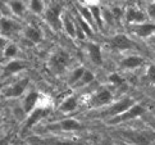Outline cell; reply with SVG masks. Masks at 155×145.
<instances>
[{
	"label": "cell",
	"mask_w": 155,
	"mask_h": 145,
	"mask_svg": "<svg viewBox=\"0 0 155 145\" xmlns=\"http://www.w3.org/2000/svg\"><path fill=\"white\" fill-rule=\"evenodd\" d=\"M71 60L72 57L67 50L58 49L50 55V58L48 60V66L54 75H63L65 69L68 68Z\"/></svg>",
	"instance_id": "1"
},
{
	"label": "cell",
	"mask_w": 155,
	"mask_h": 145,
	"mask_svg": "<svg viewBox=\"0 0 155 145\" xmlns=\"http://www.w3.org/2000/svg\"><path fill=\"white\" fill-rule=\"evenodd\" d=\"M146 113V108L142 103H135L131 108H128L126 112L120 113L118 116L113 117V118H109L107 121V123L109 126H115V125H119V123H123V122H128L132 120H136L138 117H141Z\"/></svg>",
	"instance_id": "2"
},
{
	"label": "cell",
	"mask_w": 155,
	"mask_h": 145,
	"mask_svg": "<svg viewBox=\"0 0 155 145\" xmlns=\"http://www.w3.org/2000/svg\"><path fill=\"white\" fill-rule=\"evenodd\" d=\"M28 85H30V79L28 77H23V79L4 87L3 90H0V95H2L3 99H18L25 94Z\"/></svg>",
	"instance_id": "3"
},
{
	"label": "cell",
	"mask_w": 155,
	"mask_h": 145,
	"mask_svg": "<svg viewBox=\"0 0 155 145\" xmlns=\"http://www.w3.org/2000/svg\"><path fill=\"white\" fill-rule=\"evenodd\" d=\"M136 102L132 98H122L119 100H117L115 103H110L109 105H107V108L104 110H101L100 116L101 117H107V118H113V117L118 116L120 113L126 112L128 108H131Z\"/></svg>",
	"instance_id": "4"
},
{
	"label": "cell",
	"mask_w": 155,
	"mask_h": 145,
	"mask_svg": "<svg viewBox=\"0 0 155 145\" xmlns=\"http://www.w3.org/2000/svg\"><path fill=\"white\" fill-rule=\"evenodd\" d=\"M84 129V125L76 118H64L58 122H54L45 127L46 131H62V132H73Z\"/></svg>",
	"instance_id": "5"
},
{
	"label": "cell",
	"mask_w": 155,
	"mask_h": 145,
	"mask_svg": "<svg viewBox=\"0 0 155 145\" xmlns=\"http://www.w3.org/2000/svg\"><path fill=\"white\" fill-rule=\"evenodd\" d=\"M44 18L50 25L53 29H59L62 27V15H63V7L60 4H51L48 8H45L44 12Z\"/></svg>",
	"instance_id": "6"
},
{
	"label": "cell",
	"mask_w": 155,
	"mask_h": 145,
	"mask_svg": "<svg viewBox=\"0 0 155 145\" xmlns=\"http://www.w3.org/2000/svg\"><path fill=\"white\" fill-rule=\"evenodd\" d=\"M49 112H50V110H49L48 107L35 108L30 114H27V118L25 120L23 125H22V132H26V131H30L31 129H34L38 122L49 114Z\"/></svg>",
	"instance_id": "7"
},
{
	"label": "cell",
	"mask_w": 155,
	"mask_h": 145,
	"mask_svg": "<svg viewBox=\"0 0 155 145\" xmlns=\"http://www.w3.org/2000/svg\"><path fill=\"white\" fill-rule=\"evenodd\" d=\"M21 30H22V26L17 19L7 15L0 17V36H4L8 39L10 36L15 35Z\"/></svg>",
	"instance_id": "8"
},
{
	"label": "cell",
	"mask_w": 155,
	"mask_h": 145,
	"mask_svg": "<svg viewBox=\"0 0 155 145\" xmlns=\"http://www.w3.org/2000/svg\"><path fill=\"white\" fill-rule=\"evenodd\" d=\"M109 46L114 52H126L134 48V42L124 33H117L109 39Z\"/></svg>",
	"instance_id": "9"
},
{
	"label": "cell",
	"mask_w": 155,
	"mask_h": 145,
	"mask_svg": "<svg viewBox=\"0 0 155 145\" xmlns=\"http://www.w3.org/2000/svg\"><path fill=\"white\" fill-rule=\"evenodd\" d=\"M124 137L136 145H150L155 140V132H153V131L126 132Z\"/></svg>",
	"instance_id": "10"
},
{
	"label": "cell",
	"mask_w": 155,
	"mask_h": 145,
	"mask_svg": "<svg viewBox=\"0 0 155 145\" xmlns=\"http://www.w3.org/2000/svg\"><path fill=\"white\" fill-rule=\"evenodd\" d=\"M123 19L126 21V23L128 25H138V23H142V22H146L149 18L146 13L141 10L140 8L137 7H128L124 10V15H123Z\"/></svg>",
	"instance_id": "11"
},
{
	"label": "cell",
	"mask_w": 155,
	"mask_h": 145,
	"mask_svg": "<svg viewBox=\"0 0 155 145\" xmlns=\"http://www.w3.org/2000/svg\"><path fill=\"white\" fill-rule=\"evenodd\" d=\"M26 68H27V63L25 60L18 59V58L10 59V60H8V63L5 64L4 68L2 69V77H5V79H7V77L14 76Z\"/></svg>",
	"instance_id": "12"
},
{
	"label": "cell",
	"mask_w": 155,
	"mask_h": 145,
	"mask_svg": "<svg viewBox=\"0 0 155 145\" xmlns=\"http://www.w3.org/2000/svg\"><path fill=\"white\" fill-rule=\"evenodd\" d=\"M40 99H41L40 93L36 91V90H30L26 94L23 100H22V104H21V107H22V109H23V112L26 113V116L30 114L35 108L38 107Z\"/></svg>",
	"instance_id": "13"
},
{
	"label": "cell",
	"mask_w": 155,
	"mask_h": 145,
	"mask_svg": "<svg viewBox=\"0 0 155 145\" xmlns=\"http://www.w3.org/2000/svg\"><path fill=\"white\" fill-rule=\"evenodd\" d=\"M113 100V94L108 89H101L99 90L96 94H94L91 100H90V104L92 105L94 108H103V107H107L112 103Z\"/></svg>",
	"instance_id": "14"
},
{
	"label": "cell",
	"mask_w": 155,
	"mask_h": 145,
	"mask_svg": "<svg viewBox=\"0 0 155 145\" xmlns=\"http://www.w3.org/2000/svg\"><path fill=\"white\" fill-rule=\"evenodd\" d=\"M131 30L137 37L149 39L153 33H155V22L146 21V22H142V23H138V25H132Z\"/></svg>",
	"instance_id": "15"
},
{
	"label": "cell",
	"mask_w": 155,
	"mask_h": 145,
	"mask_svg": "<svg viewBox=\"0 0 155 145\" xmlns=\"http://www.w3.org/2000/svg\"><path fill=\"white\" fill-rule=\"evenodd\" d=\"M85 48L87 50L88 58H90L91 63L95 66H101L103 64V53H101V46L96 42H85Z\"/></svg>",
	"instance_id": "16"
},
{
	"label": "cell",
	"mask_w": 155,
	"mask_h": 145,
	"mask_svg": "<svg viewBox=\"0 0 155 145\" xmlns=\"http://www.w3.org/2000/svg\"><path fill=\"white\" fill-rule=\"evenodd\" d=\"M145 62V58H142L141 55H127V57L122 58L119 60V67L122 69H136L138 67H141Z\"/></svg>",
	"instance_id": "17"
},
{
	"label": "cell",
	"mask_w": 155,
	"mask_h": 145,
	"mask_svg": "<svg viewBox=\"0 0 155 145\" xmlns=\"http://www.w3.org/2000/svg\"><path fill=\"white\" fill-rule=\"evenodd\" d=\"M23 35H25V37L27 39V40H28L30 42H32V44H40L42 41V39H44L41 29H38L37 26H34V25L26 26L23 29Z\"/></svg>",
	"instance_id": "18"
},
{
	"label": "cell",
	"mask_w": 155,
	"mask_h": 145,
	"mask_svg": "<svg viewBox=\"0 0 155 145\" xmlns=\"http://www.w3.org/2000/svg\"><path fill=\"white\" fill-rule=\"evenodd\" d=\"M78 104H80V100L76 95H71V96H67L62 103L59 104V108L58 110L60 113H72L74 112V110L78 108Z\"/></svg>",
	"instance_id": "19"
},
{
	"label": "cell",
	"mask_w": 155,
	"mask_h": 145,
	"mask_svg": "<svg viewBox=\"0 0 155 145\" xmlns=\"http://www.w3.org/2000/svg\"><path fill=\"white\" fill-rule=\"evenodd\" d=\"M62 27L71 39H76V22L71 14L64 13L62 15Z\"/></svg>",
	"instance_id": "20"
},
{
	"label": "cell",
	"mask_w": 155,
	"mask_h": 145,
	"mask_svg": "<svg viewBox=\"0 0 155 145\" xmlns=\"http://www.w3.org/2000/svg\"><path fill=\"white\" fill-rule=\"evenodd\" d=\"M7 5H8V9L10 10V13L14 17H23L27 9L23 0H8Z\"/></svg>",
	"instance_id": "21"
},
{
	"label": "cell",
	"mask_w": 155,
	"mask_h": 145,
	"mask_svg": "<svg viewBox=\"0 0 155 145\" xmlns=\"http://www.w3.org/2000/svg\"><path fill=\"white\" fill-rule=\"evenodd\" d=\"M77 10H78V15L81 17L84 21H86L88 25H90L94 30L96 29L95 26V22H94V18H92V13L90 10V7L86 4H77Z\"/></svg>",
	"instance_id": "22"
},
{
	"label": "cell",
	"mask_w": 155,
	"mask_h": 145,
	"mask_svg": "<svg viewBox=\"0 0 155 145\" xmlns=\"http://www.w3.org/2000/svg\"><path fill=\"white\" fill-rule=\"evenodd\" d=\"M90 10L92 13V18H94V22H95V26L96 29L100 31V32H104V18H103V10L99 5H91L90 7Z\"/></svg>",
	"instance_id": "23"
},
{
	"label": "cell",
	"mask_w": 155,
	"mask_h": 145,
	"mask_svg": "<svg viewBox=\"0 0 155 145\" xmlns=\"http://www.w3.org/2000/svg\"><path fill=\"white\" fill-rule=\"evenodd\" d=\"M30 143H34V145H82L78 141H72V140H40V139H30Z\"/></svg>",
	"instance_id": "24"
},
{
	"label": "cell",
	"mask_w": 155,
	"mask_h": 145,
	"mask_svg": "<svg viewBox=\"0 0 155 145\" xmlns=\"http://www.w3.org/2000/svg\"><path fill=\"white\" fill-rule=\"evenodd\" d=\"M18 53H19L18 46L15 45L14 42H8L7 45H5V48L3 49V52H2V58L7 59V60L14 59V58H17Z\"/></svg>",
	"instance_id": "25"
},
{
	"label": "cell",
	"mask_w": 155,
	"mask_h": 145,
	"mask_svg": "<svg viewBox=\"0 0 155 145\" xmlns=\"http://www.w3.org/2000/svg\"><path fill=\"white\" fill-rule=\"evenodd\" d=\"M94 80H95V75H94L90 69H85L84 75L81 76V79H80L78 82H77L76 85H74V87H78V89L85 87V86H87V85H90V83H91Z\"/></svg>",
	"instance_id": "26"
},
{
	"label": "cell",
	"mask_w": 155,
	"mask_h": 145,
	"mask_svg": "<svg viewBox=\"0 0 155 145\" xmlns=\"http://www.w3.org/2000/svg\"><path fill=\"white\" fill-rule=\"evenodd\" d=\"M85 67L84 66H78V67H76V68L69 72V76H68V83L71 86H74L77 82H78V80L81 79V76L84 75V72H85Z\"/></svg>",
	"instance_id": "27"
},
{
	"label": "cell",
	"mask_w": 155,
	"mask_h": 145,
	"mask_svg": "<svg viewBox=\"0 0 155 145\" xmlns=\"http://www.w3.org/2000/svg\"><path fill=\"white\" fill-rule=\"evenodd\" d=\"M28 8L34 14L42 15L45 12V3H44V0H30Z\"/></svg>",
	"instance_id": "28"
},
{
	"label": "cell",
	"mask_w": 155,
	"mask_h": 145,
	"mask_svg": "<svg viewBox=\"0 0 155 145\" xmlns=\"http://www.w3.org/2000/svg\"><path fill=\"white\" fill-rule=\"evenodd\" d=\"M73 18L77 21V23L80 25V27L82 29V31L85 32L86 37H94V35H95V31H94V29H92V27H91L90 25L87 23L86 21H84V19H82V18H81V17H80L78 14H77L76 17H73Z\"/></svg>",
	"instance_id": "29"
},
{
	"label": "cell",
	"mask_w": 155,
	"mask_h": 145,
	"mask_svg": "<svg viewBox=\"0 0 155 145\" xmlns=\"http://www.w3.org/2000/svg\"><path fill=\"white\" fill-rule=\"evenodd\" d=\"M108 81L114 86H122L123 85V82H124L123 77H122L118 72H112V73L108 76Z\"/></svg>",
	"instance_id": "30"
},
{
	"label": "cell",
	"mask_w": 155,
	"mask_h": 145,
	"mask_svg": "<svg viewBox=\"0 0 155 145\" xmlns=\"http://www.w3.org/2000/svg\"><path fill=\"white\" fill-rule=\"evenodd\" d=\"M110 14H112L113 17V19L114 21H117L118 18H123V15H124V10L122 9L120 7H113V8H110Z\"/></svg>",
	"instance_id": "31"
},
{
	"label": "cell",
	"mask_w": 155,
	"mask_h": 145,
	"mask_svg": "<svg viewBox=\"0 0 155 145\" xmlns=\"http://www.w3.org/2000/svg\"><path fill=\"white\" fill-rule=\"evenodd\" d=\"M146 15L147 18H150L151 21H155V2H151L146 5Z\"/></svg>",
	"instance_id": "32"
},
{
	"label": "cell",
	"mask_w": 155,
	"mask_h": 145,
	"mask_svg": "<svg viewBox=\"0 0 155 145\" xmlns=\"http://www.w3.org/2000/svg\"><path fill=\"white\" fill-rule=\"evenodd\" d=\"M146 79L151 83H155V64H150L146 69Z\"/></svg>",
	"instance_id": "33"
},
{
	"label": "cell",
	"mask_w": 155,
	"mask_h": 145,
	"mask_svg": "<svg viewBox=\"0 0 155 145\" xmlns=\"http://www.w3.org/2000/svg\"><path fill=\"white\" fill-rule=\"evenodd\" d=\"M12 137H13L12 133H8L7 136H2L0 137V145H9L10 141H12Z\"/></svg>",
	"instance_id": "34"
},
{
	"label": "cell",
	"mask_w": 155,
	"mask_h": 145,
	"mask_svg": "<svg viewBox=\"0 0 155 145\" xmlns=\"http://www.w3.org/2000/svg\"><path fill=\"white\" fill-rule=\"evenodd\" d=\"M9 42V40L7 37H4V36H0V55H2V52H3V49L5 48V45Z\"/></svg>",
	"instance_id": "35"
},
{
	"label": "cell",
	"mask_w": 155,
	"mask_h": 145,
	"mask_svg": "<svg viewBox=\"0 0 155 145\" xmlns=\"http://www.w3.org/2000/svg\"><path fill=\"white\" fill-rule=\"evenodd\" d=\"M149 40H150V42H151L153 45L155 46V33H153V35H151L150 37H149Z\"/></svg>",
	"instance_id": "36"
},
{
	"label": "cell",
	"mask_w": 155,
	"mask_h": 145,
	"mask_svg": "<svg viewBox=\"0 0 155 145\" xmlns=\"http://www.w3.org/2000/svg\"><path fill=\"white\" fill-rule=\"evenodd\" d=\"M2 110H3V105H2V103H0V113H2Z\"/></svg>",
	"instance_id": "37"
},
{
	"label": "cell",
	"mask_w": 155,
	"mask_h": 145,
	"mask_svg": "<svg viewBox=\"0 0 155 145\" xmlns=\"http://www.w3.org/2000/svg\"><path fill=\"white\" fill-rule=\"evenodd\" d=\"M0 123H2V118H0Z\"/></svg>",
	"instance_id": "38"
},
{
	"label": "cell",
	"mask_w": 155,
	"mask_h": 145,
	"mask_svg": "<svg viewBox=\"0 0 155 145\" xmlns=\"http://www.w3.org/2000/svg\"><path fill=\"white\" fill-rule=\"evenodd\" d=\"M0 90H2V85H0Z\"/></svg>",
	"instance_id": "39"
},
{
	"label": "cell",
	"mask_w": 155,
	"mask_h": 145,
	"mask_svg": "<svg viewBox=\"0 0 155 145\" xmlns=\"http://www.w3.org/2000/svg\"><path fill=\"white\" fill-rule=\"evenodd\" d=\"M153 2H155V0H153Z\"/></svg>",
	"instance_id": "40"
}]
</instances>
